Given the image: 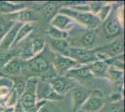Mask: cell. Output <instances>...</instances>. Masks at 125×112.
Here are the masks:
<instances>
[{
  "instance_id": "f546056e",
  "label": "cell",
  "mask_w": 125,
  "mask_h": 112,
  "mask_svg": "<svg viewBox=\"0 0 125 112\" xmlns=\"http://www.w3.org/2000/svg\"><path fill=\"white\" fill-rule=\"evenodd\" d=\"M104 4V2H100V1H96V2H88L90 12L96 16Z\"/></svg>"
},
{
  "instance_id": "44dd1931",
  "label": "cell",
  "mask_w": 125,
  "mask_h": 112,
  "mask_svg": "<svg viewBox=\"0 0 125 112\" xmlns=\"http://www.w3.org/2000/svg\"><path fill=\"white\" fill-rule=\"evenodd\" d=\"M106 78L109 79L111 81H113L116 85L122 87L123 83V78H124V73L123 70H120L116 67L108 66L107 72H106Z\"/></svg>"
},
{
  "instance_id": "4fadbf2b",
  "label": "cell",
  "mask_w": 125,
  "mask_h": 112,
  "mask_svg": "<svg viewBox=\"0 0 125 112\" xmlns=\"http://www.w3.org/2000/svg\"><path fill=\"white\" fill-rule=\"evenodd\" d=\"M23 65H24V62L21 60L19 58V56L17 55L12 59H10L0 70L4 75H8V76H11V77H17L22 73Z\"/></svg>"
},
{
  "instance_id": "ffe728a7",
  "label": "cell",
  "mask_w": 125,
  "mask_h": 112,
  "mask_svg": "<svg viewBox=\"0 0 125 112\" xmlns=\"http://www.w3.org/2000/svg\"><path fill=\"white\" fill-rule=\"evenodd\" d=\"M27 8V6L21 3H13L9 1H0V13L2 14H14L18 11Z\"/></svg>"
},
{
  "instance_id": "ac0fdd59",
  "label": "cell",
  "mask_w": 125,
  "mask_h": 112,
  "mask_svg": "<svg viewBox=\"0 0 125 112\" xmlns=\"http://www.w3.org/2000/svg\"><path fill=\"white\" fill-rule=\"evenodd\" d=\"M93 77L98 78H106V72L108 65L104 61H95L87 64Z\"/></svg>"
},
{
  "instance_id": "83f0119b",
  "label": "cell",
  "mask_w": 125,
  "mask_h": 112,
  "mask_svg": "<svg viewBox=\"0 0 125 112\" xmlns=\"http://www.w3.org/2000/svg\"><path fill=\"white\" fill-rule=\"evenodd\" d=\"M111 12H112V5L108 4V3H104L96 16L99 19V21H101V23H103L109 17Z\"/></svg>"
},
{
  "instance_id": "d4e9b609",
  "label": "cell",
  "mask_w": 125,
  "mask_h": 112,
  "mask_svg": "<svg viewBox=\"0 0 125 112\" xmlns=\"http://www.w3.org/2000/svg\"><path fill=\"white\" fill-rule=\"evenodd\" d=\"M46 45H47V41H46L45 38H43V37H36V38H34L31 41V46L35 56L41 54L43 52V51L45 50V48H46Z\"/></svg>"
},
{
  "instance_id": "277c9868",
  "label": "cell",
  "mask_w": 125,
  "mask_h": 112,
  "mask_svg": "<svg viewBox=\"0 0 125 112\" xmlns=\"http://www.w3.org/2000/svg\"><path fill=\"white\" fill-rule=\"evenodd\" d=\"M104 105L105 103L103 91L95 89L94 91L90 92L80 110L83 112H99L104 108Z\"/></svg>"
},
{
  "instance_id": "f1b7e54d",
  "label": "cell",
  "mask_w": 125,
  "mask_h": 112,
  "mask_svg": "<svg viewBox=\"0 0 125 112\" xmlns=\"http://www.w3.org/2000/svg\"><path fill=\"white\" fill-rule=\"evenodd\" d=\"M40 112H63L59 107H57L53 102H47L41 109L39 110Z\"/></svg>"
},
{
  "instance_id": "cb8c5ba5",
  "label": "cell",
  "mask_w": 125,
  "mask_h": 112,
  "mask_svg": "<svg viewBox=\"0 0 125 112\" xmlns=\"http://www.w3.org/2000/svg\"><path fill=\"white\" fill-rule=\"evenodd\" d=\"M47 34L49 36V38L52 39H56V40H63V39H67L69 37V33L62 31L60 29H57L55 27L49 26L47 30Z\"/></svg>"
},
{
  "instance_id": "484cf974",
  "label": "cell",
  "mask_w": 125,
  "mask_h": 112,
  "mask_svg": "<svg viewBox=\"0 0 125 112\" xmlns=\"http://www.w3.org/2000/svg\"><path fill=\"white\" fill-rule=\"evenodd\" d=\"M58 11H59V5L56 3L49 2V3H46L43 7V13L48 19V21H51L57 14Z\"/></svg>"
},
{
  "instance_id": "30bf717a",
  "label": "cell",
  "mask_w": 125,
  "mask_h": 112,
  "mask_svg": "<svg viewBox=\"0 0 125 112\" xmlns=\"http://www.w3.org/2000/svg\"><path fill=\"white\" fill-rule=\"evenodd\" d=\"M63 96L59 95L52 89L51 85L49 84L48 80H38L37 87V101H47L55 102L62 100Z\"/></svg>"
},
{
  "instance_id": "d6986e66",
  "label": "cell",
  "mask_w": 125,
  "mask_h": 112,
  "mask_svg": "<svg viewBox=\"0 0 125 112\" xmlns=\"http://www.w3.org/2000/svg\"><path fill=\"white\" fill-rule=\"evenodd\" d=\"M49 46L53 53H58L61 55H65L67 50L70 47V44L67 39L63 40H56L49 38Z\"/></svg>"
},
{
  "instance_id": "8992f818",
  "label": "cell",
  "mask_w": 125,
  "mask_h": 112,
  "mask_svg": "<svg viewBox=\"0 0 125 112\" xmlns=\"http://www.w3.org/2000/svg\"><path fill=\"white\" fill-rule=\"evenodd\" d=\"M96 41H97V32H96V30L83 29V31L81 32V35L78 37L74 38L73 41H69V44H70L71 47L92 50L95 46Z\"/></svg>"
},
{
  "instance_id": "9a60e30c",
  "label": "cell",
  "mask_w": 125,
  "mask_h": 112,
  "mask_svg": "<svg viewBox=\"0 0 125 112\" xmlns=\"http://www.w3.org/2000/svg\"><path fill=\"white\" fill-rule=\"evenodd\" d=\"M71 102H72V112H78L81 109L84 102L88 98L89 92L87 90L81 88H73L71 91Z\"/></svg>"
},
{
  "instance_id": "e0dca14e",
  "label": "cell",
  "mask_w": 125,
  "mask_h": 112,
  "mask_svg": "<svg viewBox=\"0 0 125 112\" xmlns=\"http://www.w3.org/2000/svg\"><path fill=\"white\" fill-rule=\"evenodd\" d=\"M65 76L73 80H89L94 78L87 64H80L74 67L69 70Z\"/></svg>"
},
{
  "instance_id": "7402d4cb",
  "label": "cell",
  "mask_w": 125,
  "mask_h": 112,
  "mask_svg": "<svg viewBox=\"0 0 125 112\" xmlns=\"http://www.w3.org/2000/svg\"><path fill=\"white\" fill-rule=\"evenodd\" d=\"M34 29H35V26L33 23H22L17 33V37H16L15 42L13 44V47L19 45L23 39H25L34 31Z\"/></svg>"
},
{
  "instance_id": "836d02e7",
  "label": "cell",
  "mask_w": 125,
  "mask_h": 112,
  "mask_svg": "<svg viewBox=\"0 0 125 112\" xmlns=\"http://www.w3.org/2000/svg\"><path fill=\"white\" fill-rule=\"evenodd\" d=\"M1 77H2V75H0V78H1Z\"/></svg>"
},
{
  "instance_id": "7c38bea8",
  "label": "cell",
  "mask_w": 125,
  "mask_h": 112,
  "mask_svg": "<svg viewBox=\"0 0 125 112\" xmlns=\"http://www.w3.org/2000/svg\"><path fill=\"white\" fill-rule=\"evenodd\" d=\"M50 25L68 33L77 25V23L75 22V21L72 18H70L65 14L58 12L57 14L50 21Z\"/></svg>"
},
{
  "instance_id": "5b68a950",
  "label": "cell",
  "mask_w": 125,
  "mask_h": 112,
  "mask_svg": "<svg viewBox=\"0 0 125 112\" xmlns=\"http://www.w3.org/2000/svg\"><path fill=\"white\" fill-rule=\"evenodd\" d=\"M49 69H50L49 61L44 56H42V54H39L32 58L31 60L24 62L22 72L23 70H27L31 74L30 77H37L36 75L44 74Z\"/></svg>"
},
{
  "instance_id": "4dcf8cb0",
  "label": "cell",
  "mask_w": 125,
  "mask_h": 112,
  "mask_svg": "<svg viewBox=\"0 0 125 112\" xmlns=\"http://www.w3.org/2000/svg\"><path fill=\"white\" fill-rule=\"evenodd\" d=\"M122 92H112L111 96H110V102L113 104V103H118V102L122 101Z\"/></svg>"
},
{
  "instance_id": "7a4b0ae2",
  "label": "cell",
  "mask_w": 125,
  "mask_h": 112,
  "mask_svg": "<svg viewBox=\"0 0 125 112\" xmlns=\"http://www.w3.org/2000/svg\"><path fill=\"white\" fill-rule=\"evenodd\" d=\"M38 80V77H28L26 80L25 90L19 99L20 105L24 112H38L37 110V87Z\"/></svg>"
},
{
  "instance_id": "52a82bcc",
  "label": "cell",
  "mask_w": 125,
  "mask_h": 112,
  "mask_svg": "<svg viewBox=\"0 0 125 112\" xmlns=\"http://www.w3.org/2000/svg\"><path fill=\"white\" fill-rule=\"evenodd\" d=\"M52 89L59 95L63 96L66 92L75 88V80L69 79L66 76H55L48 80Z\"/></svg>"
},
{
  "instance_id": "9c48e42d",
  "label": "cell",
  "mask_w": 125,
  "mask_h": 112,
  "mask_svg": "<svg viewBox=\"0 0 125 112\" xmlns=\"http://www.w3.org/2000/svg\"><path fill=\"white\" fill-rule=\"evenodd\" d=\"M103 30L107 39H115L122 34V22L119 20L117 14L113 15L112 12L109 17L103 22Z\"/></svg>"
},
{
  "instance_id": "603a6c76",
  "label": "cell",
  "mask_w": 125,
  "mask_h": 112,
  "mask_svg": "<svg viewBox=\"0 0 125 112\" xmlns=\"http://www.w3.org/2000/svg\"><path fill=\"white\" fill-rule=\"evenodd\" d=\"M10 80H12V89L17 92L19 97H21L25 90L27 79L23 77H19V78H11Z\"/></svg>"
},
{
  "instance_id": "8fae6325",
  "label": "cell",
  "mask_w": 125,
  "mask_h": 112,
  "mask_svg": "<svg viewBox=\"0 0 125 112\" xmlns=\"http://www.w3.org/2000/svg\"><path fill=\"white\" fill-rule=\"evenodd\" d=\"M22 23L20 22H14L4 34V36L0 39V51L1 52H6L10 48L13 47V44L15 42L17 33L19 31L20 27Z\"/></svg>"
},
{
  "instance_id": "ba28073f",
  "label": "cell",
  "mask_w": 125,
  "mask_h": 112,
  "mask_svg": "<svg viewBox=\"0 0 125 112\" xmlns=\"http://www.w3.org/2000/svg\"><path fill=\"white\" fill-rule=\"evenodd\" d=\"M52 65L58 76H65L69 70H71L74 67H77L80 64L67 56L53 53Z\"/></svg>"
},
{
  "instance_id": "2e32d148",
  "label": "cell",
  "mask_w": 125,
  "mask_h": 112,
  "mask_svg": "<svg viewBox=\"0 0 125 112\" xmlns=\"http://www.w3.org/2000/svg\"><path fill=\"white\" fill-rule=\"evenodd\" d=\"M17 22L20 23H33V21H37L39 18V12L37 10L25 8L21 10L14 13Z\"/></svg>"
},
{
  "instance_id": "1f68e13d",
  "label": "cell",
  "mask_w": 125,
  "mask_h": 112,
  "mask_svg": "<svg viewBox=\"0 0 125 112\" xmlns=\"http://www.w3.org/2000/svg\"><path fill=\"white\" fill-rule=\"evenodd\" d=\"M7 31V27H6V23L2 20H0V39L1 37L4 36V34Z\"/></svg>"
},
{
  "instance_id": "3957f363",
  "label": "cell",
  "mask_w": 125,
  "mask_h": 112,
  "mask_svg": "<svg viewBox=\"0 0 125 112\" xmlns=\"http://www.w3.org/2000/svg\"><path fill=\"white\" fill-rule=\"evenodd\" d=\"M64 56L71 58L79 64H89L97 61L95 57L94 48L92 50H88V49L77 48L70 46Z\"/></svg>"
},
{
  "instance_id": "5bb4252c",
  "label": "cell",
  "mask_w": 125,
  "mask_h": 112,
  "mask_svg": "<svg viewBox=\"0 0 125 112\" xmlns=\"http://www.w3.org/2000/svg\"><path fill=\"white\" fill-rule=\"evenodd\" d=\"M101 49H102V51L109 58L116 57V56H120V55H123L124 44H123L122 36H120V37L113 39L107 45L101 47Z\"/></svg>"
},
{
  "instance_id": "6da1fadb",
  "label": "cell",
  "mask_w": 125,
  "mask_h": 112,
  "mask_svg": "<svg viewBox=\"0 0 125 112\" xmlns=\"http://www.w3.org/2000/svg\"><path fill=\"white\" fill-rule=\"evenodd\" d=\"M58 12L65 14L70 18H72L78 25L87 30H96L102 24L97 16L94 15L91 12H79L74 10L68 7H63L59 9Z\"/></svg>"
},
{
  "instance_id": "d6a6232c",
  "label": "cell",
  "mask_w": 125,
  "mask_h": 112,
  "mask_svg": "<svg viewBox=\"0 0 125 112\" xmlns=\"http://www.w3.org/2000/svg\"><path fill=\"white\" fill-rule=\"evenodd\" d=\"M3 112H14V107H6Z\"/></svg>"
},
{
  "instance_id": "4316f807",
  "label": "cell",
  "mask_w": 125,
  "mask_h": 112,
  "mask_svg": "<svg viewBox=\"0 0 125 112\" xmlns=\"http://www.w3.org/2000/svg\"><path fill=\"white\" fill-rule=\"evenodd\" d=\"M18 56L23 62H27V61H29L35 57V54H34V51H33V49L31 46V42L26 44L25 46L21 49V51L18 54Z\"/></svg>"
}]
</instances>
